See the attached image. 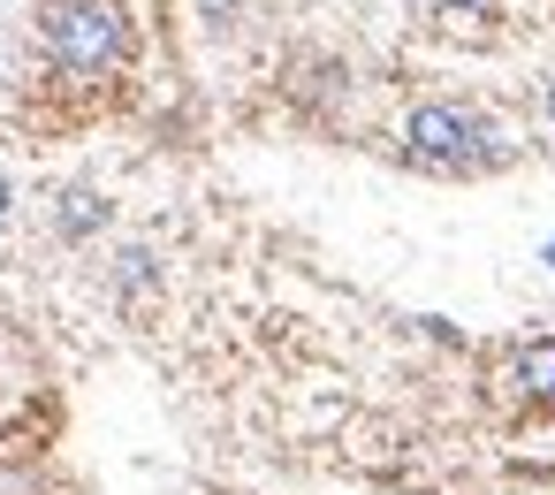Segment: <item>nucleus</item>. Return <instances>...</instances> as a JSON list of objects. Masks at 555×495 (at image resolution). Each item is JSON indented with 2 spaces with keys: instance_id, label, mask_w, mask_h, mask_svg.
<instances>
[{
  "instance_id": "f03ea898",
  "label": "nucleus",
  "mask_w": 555,
  "mask_h": 495,
  "mask_svg": "<svg viewBox=\"0 0 555 495\" xmlns=\"http://www.w3.org/2000/svg\"><path fill=\"white\" fill-rule=\"evenodd\" d=\"M396 138H403V161L426 168V176H494L517 153L502 138V123L472 100H418Z\"/></svg>"
},
{
  "instance_id": "0eeeda50",
  "label": "nucleus",
  "mask_w": 555,
  "mask_h": 495,
  "mask_svg": "<svg viewBox=\"0 0 555 495\" xmlns=\"http://www.w3.org/2000/svg\"><path fill=\"white\" fill-rule=\"evenodd\" d=\"M9 206H16V183H9V176H0V221H9Z\"/></svg>"
},
{
  "instance_id": "6e6552de",
  "label": "nucleus",
  "mask_w": 555,
  "mask_h": 495,
  "mask_svg": "<svg viewBox=\"0 0 555 495\" xmlns=\"http://www.w3.org/2000/svg\"><path fill=\"white\" fill-rule=\"evenodd\" d=\"M540 259H547V275H555V237H547V244H540Z\"/></svg>"
},
{
  "instance_id": "7ed1b4c3",
  "label": "nucleus",
  "mask_w": 555,
  "mask_h": 495,
  "mask_svg": "<svg viewBox=\"0 0 555 495\" xmlns=\"http://www.w3.org/2000/svg\"><path fill=\"white\" fill-rule=\"evenodd\" d=\"M509 381L525 404H555V335H525L509 351Z\"/></svg>"
},
{
  "instance_id": "423d86ee",
  "label": "nucleus",
  "mask_w": 555,
  "mask_h": 495,
  "mask_svg": "<svg viewBox=\"0 0 555 495\" xmlns=\"http://www.w3.org/2000/svg\"><path fill=\"white\" fill-rule=\"evenodd\" d=\"M540 123H547V138H555V77L540 85Z\"/></svg>"
},
{
  "instance_id": "20e7f679",
  "label": "nucleus",
  "mask_w": 555,
  "mask_h": 495,
  "mask_svg": "<svg viewBox=\"0 0 555 495\" xmlns=\"http://www.w3.org/2000/svg\"><path fill=\"white\" fill-rule=\"evenodd\" d=\"M107 221V199L100 191H62V237H92Z\"/></svg>"
},
{
  "instance_id": "f257e3e1",
  "label": "nucleus",
  "mask_w": 555,
  "mask_h": 495,
  "mask_svg": "<svg viewBox=\"0 0 555 495\" xmlns=\"http://www.w3.org/2000/svg\"><path fill=\"white\" fill-rule=\"evenodd\" d=\"M39 54L62 85H115L138 54L130 0H39Z\"/></svg>"
},
{
  "instance_id": "39448f33",
  "label": "nucleus",
  "mask_w": 555,
  "mask_h": 495,
  "mask_svg": "<svg viewBox=\"0 0 555 495\" xmlns=\"http://www.w3.org/2000/svg\"><path fill=\"white\" fill-rule=\"evenodd\" d=\"M434 16H449V24H494L502 0H434Z\"/></svg>"
}]
</instances>
